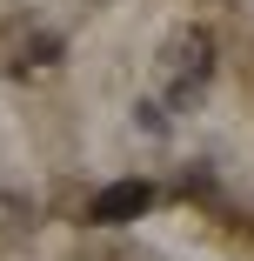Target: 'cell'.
Instances as JSON below:
<instances>
[{
    "label": "cell",
    "mask_w": 254,
    "mask_h": 261,
    "mask_svg": "<svg viewBox=\"0 0 254 261\" xmlns=\"http://www.w3.org/2000/svg\"><path fill=\"white\" fill-rule=\"evenodd\" d=\"M161 67H167V94L187 108V100L208 87V74H214V34L208 27H174L167 47H161Z\"/></svg>",
    "instance_id": "obj_1"
},
{
    "label": "cell",
    "mask_w": 254,
    "mask_h": 261,
    "mask_svg": "<svg viewBox=\"0 0 254 261\" xmlns=\"http://www.w3.org/2000/svg\"><path fill=\"white\" fill-rule=\"evenodd\" d=\"M147 207H154V181H114V188H100L87 201V221L94 228H127V221L147 215Z\"/></svg>",
    "instance_id": "obj_2"
},
{
    "label": "cell",
    "mask_w": 254,
    "mask_h": 261,
    "mask_svg": "<svg viewBox=\"0 0 254 261\" xmlns=\"http://www.w3.org/2000/svg\"><path fill=\"white\" fill-rule=\"evenodd\" d=\"M61 61V40L54 34H40V27H14V74H40V67H54Z\"/></svg>",
    "instance_id": "obj_3"
},
{
    "label": "cell",
    "mask_w": 254,
    "mask_h": 261,
    "mask_svg": "<svg viewBox=\"0 0 254 261\" xmlns=\"http://www.w3.org/2000/svg\"><path fill=\"white\" fill-rule=\"evenodd\" d=\"M100 7H107V0H100Z\"/></svg>",
    "instance_id": "obj_4"
}]
</instances>
